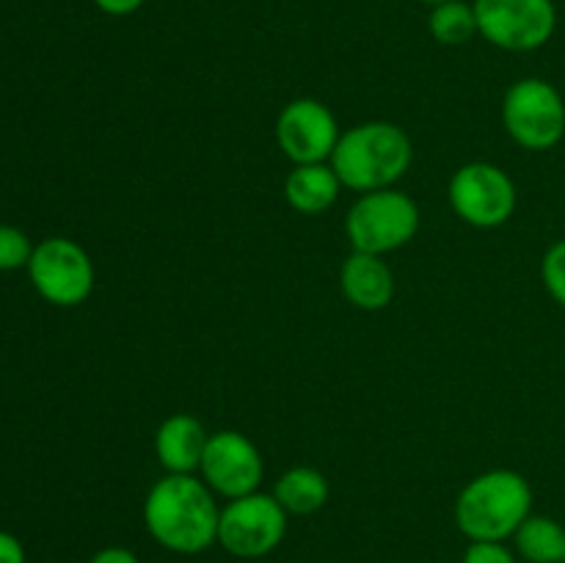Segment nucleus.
<instances>
[{"instance_id": "obj_6", "label": "nucleus", "mask_w": 565, "mask_h": 563, "mask_svg": "<svg viewBox=\"0 0 565 563\" xmlns=\"http://www.w3.org/2000/svg\"><path fill=\"white\" fill-rule=\"evenodd\" d=\"M472 6L480 36L511 53L544 47L557 28L552 0H475Z\"/></svg>"}, {"instance_id": "obj_1", "label": "nucleus", "mask_w": 565, "mask_h": 563, "mask_svg": "<svg viewBox=\"0 0 565 563\" xmlns=\"http://www.w3.org/2000/svg\"><path fill=\"white\" fill-rule=\"evenodd\" d=\"M215 491L193 475H166L149 489L143 524L149 535L177 555H196L218 541Z\"/></svg>"}, {"instance_id": "obj_17", "label": "nucleus", "mask_w": 565, "mask_h": 563, "mask_svg": "<svg viewBox=\"0 0 565 563\" xmlns=\"http://www.w3.org/2000/svg\"><path fill=\"white\" fill-rule=\"evenodd\" d=\"M430 36L439 44H463L478 33V17L475 6L463 0H447L430 9L428 17Z\"/></svg>"}, {"instance_id": "obj_22", "label": "nucleus", "mask_w": 565, "mask_h": 563, "mask_svg": "<svg viewBox=\"0 0 565 563\" xmlns=\"http://www.w3.org/2000/svg\"><path fill=\"white\" fill-rule=\"evenodd\" d=\"M88 563H141L138 555L127 546H105V550L94 552Z\"/></svg>"}, {"instance_id": "obj_9", "label": "nucleus", "mask_w": 565, "mask_h": 563, "mask_svg": "<svg viewBox=\"0 0 565 563\" xmlns=\"http://www.w3.org/2000/svg\"><path fill=\"white\" fill-rule=\"evenodd\" d=\"M450 204L467 224L480 230L502 226L516 210V185L494 163H467L452 174Z\"/></svg>"}, {"instance_id": "obj_15", "label": "nucleus", "mask_w": 565, "mask_h": 563, "mask_svg": "<svg viewBox=\"0 0 565 563\" xmlns=\"http://www.w3.org/2000/svg\"><path fill=\"white\" fill-rule=\"evenodd\" d=\"M274 497L287 513L309 517L329 502V480L315 467H292L276 480Z\"/></svg>"}, {"instance_id": "obj_8", "label": "nucleus", "mask_w": 565, "mask_h": 563, "mask_svg": "<svg viewBox=\"0 0 565 563\" xmlns=\"http://www.w3.org/2000/svg\"><path fill=\"white\" fill-rule=\"evenodd\" d=\"M28 276L44 301L55 307H77L94 290V265L81 243L70 237H47L28 263Z\"/></svg>"}, {"instance_id": "obj_25", "label": "nucleus", "mask_w": 565, "mask_h": 563, "mask_svg": "<svg viewBox=\"0 0 565 563\" xmlns=\"http://www.w3.org/2000/svg\"><path fill=\"white\" fill-rule=\"evenodd\" d=\"M563 563H565V561H563Z\"/></svg>"}, {"instance_id": "obj_19", "label": "nucleus", "mask_w": 565, "mask_h": 563, "mask_svg": "<svg viewBox=\"0 0 565 563\" xmlns=\"http://www.w3.org/2000/svg\"><path fill=\"white\" fill-rule=\"evenodd\" d=\"M541 279H544L550 296L565 307V237L546 248L544 259H541Z\"/></svg>"}, {"instance_id": "obj_20", "label": "nucleus", "mask_w": 565, "mask_h": 563, "mask_svg": "<svg viewBox=\"0 0 565 563\" xmlns=\"http://www.w3.org/2000/svg\"><path fill=\"white\" fill-rule=\"evenodd\" d=\"M461 563H516V555L505 546V541H469Z\"/></svg>"}, {"instance_id": "obj_2", "label": "nucleus", "mask_w": 565, "mask_h": 563, "mask_svg": "<svg viewBox=\"0 0 565 563\" xmlns=\"http://www.w3.org/2000/svg\"><path fill=\"white\" fill-rule=\"evenodd\" d=\"M412 141L392 121H364L337 141L331 169L351 191H381L401 180L412 166Z\"/></svg>"}, {"instance_id": "obj_24", "label": "nucleus", "mask_w": 565, "mask_h": 563, "mask_svg": "<svg viewBox=\"0 0 565 563\" xmlns=\"http://www.w3.org/2000/svg\"><path fill=\"white\" fill-rule=\"evenodd\" d=\"M419 3H428V6H439V3H447V0H419Z\"/></svg>"}, {"instance_id": "obj_11", "label": "nucleus", "mask_w": 565, "mask_h": 563, "mask_svg": "<svg viewBox=\"0 0 565 563\" xmlns=\"http://www.w3.org/2000/svg\"><path fill=\"white\" fill-rule=\"evenodd\" d=\"M276 141L296 166L326 163L340 141L334 114L318 99H292L276 119Z\"/></svg>"}, {"instance_id": "obj_16", "label": "nucleus", "mask_w": 565, "mask_h": 563, "mask_svg": "<svg viewBox=\"0 0 565 563\" xmlns=\"http://www.w3.org/2000/svg\"><path fill=\"white\" fill-rule=\"evenodd\" d=\"M516 552L527 563H563L565 561V528L557 519L533 517L530 513L522 528L513 533Z\"/></svg>"}, {"instance_id": "obj_5", "label": "nucleus", "mask_w": 565, "mask_h": 563, "mask_svg": "<svg viewBox=\"0 0 565 563\" xmlns=\"http://www.w3.org/2000/svg\"><path fill=\"white\" fill-rule=\"evenodd\" d=\"M502 121L519 147L544 152L557 147L565 136L563 94L541 77H522L502 99Z\"/></svg>"}, {"instance_id": "obj_10", "label": "nucleus", "mask_w": 565, "mask_h": 563, "mask_svg": "<svg viewBox=\"0 0 565 563\" xmlns=\"http://www.w3.org/2000/svg\"><path fill=\"white\" fill-rule=\"evenodd\" d=\"M199 469L204 475V484L215 495L226 497V500L254 495L259 489V484H263L265 475L263 453L241 431H218V434H210L207 447H204L202 467Z\"/></svg>"}, {"instance_id": "obj_18", "label": "nucleus", "mask_w": 565, "mask_h": 563, "mask_svg": "<svg viewBox=\"0 0 565 563\" xmlns=\"http://www.w3.org/2000/svg\"><path fill=\"white\" fill-rule=\"evenodd\" d=\"M33 248L36 246H31V237L20 226L0 224V270L28 268Z\"/></svg>"}, {"instance_id": "obj_21", "label": "nucleus", "mask_w": 565, "mask_h": 563, "mask_svg": "<svg viewBox=\"0 0 565 563\" xmlns=\"http://www.w3.org/2000/svg\"><path fill=\"white\" fill-rule=\"evenodd\" d=\"M0 563H25V546L9 530H0Z\"/></svg>"}, {"instance_id": "obj_12", "label": "nucleus", "mask_w": 565, "mask_h": 563, "mask_svg": "<svg viewBox=\"0 0 565 563\" xmlns=\"http://www.w3.org/2000/svg\"><path fill=\"white\" fill-rule=\"evenodd\" d=\"M210 434L191 414H171L154 434V453L171 475H191L202 467Z\"/></svg>"}, {"instance_id": "obj_7", "label": "nucleus", "mask_w": 565, "mask_h": 563, "mask_svg": "<svg viewBox=\"0 0 565 563\" xmlns=\"http://www.w3.org/2000/svg\"><path fill=\"white\" fill-rule=\"evenodd\" d=\"M285 533L287 511L274 495L254 491L221 508L218 544L235 557L254 561L270 555L285 541Z\"/></svg>"}, {"instance_id": "obj_4", "label": "nucleus", "mask_w": 565, "mask_h": 563, "mask_svg": "<svg viewBox=\"0 0 565 563\" xmlns=\"http://www.w3.org/2000/svg\"><path fill=\"white\" fill-rule=\"evenodd\" d=\"M353 252L381 254L406 246L419 230V210L412 196L392 188L370 191L351 208L345 221Z\"/></svg>"}, {"instance_id": "obj_13", "label": "nucleus", "mask_w": 565, "mask_h": 563, "mask_svg": "<svg viewBox=\"0 0 565 563\" xmlns=\"http://www.w3.org/2000/svg\"><path fill=\"white\" fill-rule=\"evenodd\" d=\"M340 287L353 307L375 312L390 307L395 296V276L390 265L375 254L353 252L340 268Z\"/></svg>"}, {"instance_id": "obj_14", "label": "nucleus", "mask_w": 565, "mask_h": 563, "mask_svg": "<svg viewBox=\"0 0 565 563\" xmlns=\"http://www.w3.org/2000/svg\"><path fill=\"white\" fill-rule=\"evenodd\" d=\"M340 177L331 163H307L296 166L285 180V199L292 210L303 215H320L340 196Z\"/></svg>"}, {"instance_id": "obj_3", "label": "nucleus", "mask_w": 565, "mask_h": 563, "mask_svg": "<svg viewBox=\"0 0 565 563\" xmlns=\"http://www.w3.org/2000/svg\"><path fill=\"white\" fill-rule=\"evenodd\" d=\"M533 508V489L516 469H491L461 489L456 524L469 541H505L522 528Z\"/></svg>"}, {"instance_id": "obj_23", "label": "nucleus", "mask_w": 565, "mask_h": 563, "mask_svg": "<svg viewBox=\"0 0 565 563\" xmlns=\"http://www.w3.org/2000/svg\"><path fill=\"white\" fill-rule=\"evenodd\" d=\"M94 6L108 17H127L141 9L143 0H94Z\"/></svg>"}]
</instances>
